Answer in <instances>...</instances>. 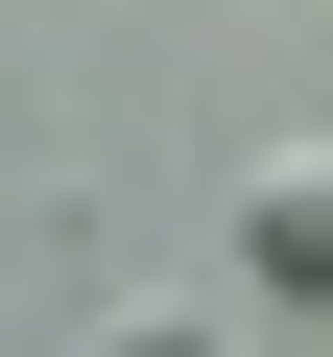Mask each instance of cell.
Returning <instances> with one entry per match:
<instances>
[{
    "mask_svg": "<svg viewBox=\"0 0 333 357\" xmlns=\"http://www.w3.org/2000/svg\"><path fill=\"white\" fill-rule=\"evenodd\" d=\"M95 357H215V333H166V310H119V333H95Z\"/></svg>",
    "mask_w": 333,
    "mask_h": 357,
    "instance_id": "2",
    "label": "cell"
},
{
    "mask_svg": "<svg viewBox=\"0 0 333 357\" xmlns=\"http://www.w3.org/2000/svg\"><path fill=\"white\" fill-rule=\"evenodd\" d=\"M238 286L333 310V143H262V167H238Z\"/></svg>",
    "mask_w": 333,
    "mask_h": 357,
    "instance_id": "1",
    "label": "cell"
}]
</instances>
